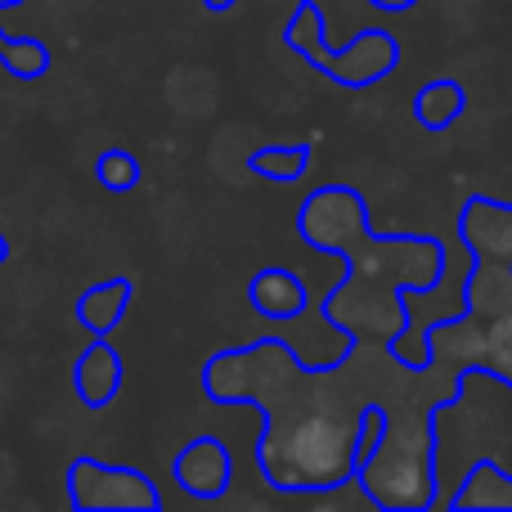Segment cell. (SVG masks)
Segmentation results:
<instances>
[{"mask_svg": "<svg viewBox=\"0 0 512 512\" xmlns=\"http://www.w3.org/2000/svg\"><path fill=\"white\" fill-rule=\"evenodd\" d=\"M77 477L99 486V490H77V504H90V508H126V504L153 508L158 504V495L149 490V481L140 472H108L99 463H77Z\"/></svg>", "mask_w": 512, "mask_h": 512, "instance_id": "obj_2", "label": "cell"}, {"mask_svg": "<svg viewBox=\"0 0 512 512\" xmlns=\"http://www.w3.org/2000/svg\"><path fill=\"white\" fill-rule=\"evenodd\" d=\"M418 122L427 126V131H445V126H454L463 117V86L450 77L441 81H427L423 90H418Z\"/></svg>", "mask_w": 512, "mask_h": 512, "instance_id": "obj_4", "label": "cell"}, {"mask_svg": "<svg viewBox=\"0 0 512 512\" xmlns=\"http://www.w3.org/2000/svg\"><path fill=\"white\" fill-rule=\"evenodd\" d=\"M99 180H104L113 194H126V189H135V180H140V167H135L131 153L108 149L104 158H99Z\"/></svg>", "mask_w": 512, "mask_h": 512, "instance_id": "obj_8", "label": "cell"}, {"mask_svg": "<svg viewBox=\"0 0 512 512\" xmlns=\"http://www.w3.org/2000/svg\"><path fill=\"white\" fill-rule=\"evenodd\" d=\"M117 387V355L108 351V346H95V351L81 360V396L90 400V405H99V400H108Z\"/></svg>", "mask_w": 512, "mask_h": 512, "instance_id": "obj_5", "label": "cell"}, {"mask_svg": "<svg viewBox=\"0 0 512 512\" xmlns=\"http://www.w3.org/2000/svg\"><path fill=\"white\" fill-rule=\"evenodd\" d=\"M0 252H5V248H0Z\"/></svg>", "mask_w": 512, "mask_h": 512, "instance_id": "obj_12", "label": "cell"}, {"mask_svg": "<svg viewBox=\"0 0 512 512\" xmlns=\"http://www.w3.org/2000/svg\"><path fill=\"white\" fill-rule=\"evenodd\" d=\"M310 162L306 144H288V149H261L252 153V171L256 176H270V180H297Z\"/></svg>", "mask_w": 512, "mask_h": 512, "instance_id": "obj_6", "label": "cell"}, {"mask_svg": "<svg viewBox=\"0 0 512 512\" xmlns=\"http://www.w3.org/2000/svg\"><path fill=\"white\" fill-rule=\"evenodd\" d=\"M252 306L270 319H292L306 310V283L288 270H261L252 279Z\"/></svg>", "mask_w": 512, "mask_h": 512, "instance_id": "obj_3", "label": "cell"}, {"mask_svg": "<svg viewBox=\"0 0 512 512\" xmlns=\"http://www.w3.org/2000/svg\"><path fill=\"white\" fill-rule=\"evenodd\" d=\"M207 5H212V9H230L234 0H207Z\"/></svg>", "mask_w": 512, "mask_h": 512, "instance_id": "obj_11", "label": "cell"}, {"mask_svg": "<svg viewBox=\"0 0 512 512\" xmlns=\"http://www.w3.org/2000/svg\"><path fill=\"white\" fill-rule=\"evenodd\" d=\"M176 481L198 499H216L230 486V454L216 436H198L185 454L176 459Z\"/></svg>", "mask_w": 512, "mask_h": 512, "instance_id": "obj_1", "label": "cell"}, {"mask_svg": "<svg viewBox=\"0 0 512 512\" xmlns=\"http://www.w3.org/2000/svg\"><path fill=\"white\" fill-rule=\"evenodd\" d=\"M369 5H378V9H391V14H400V9H409L414 0H369Z\"/></svg>", "mask_w": 512, "mask_h": 512, "instance_id": "obj_10", "label": "cell"}, {"mask_svg": "<svg viewBox=\"0 0 512 512\" xmlns=\"http://www.w3.org/2000/svg\"><path fill=\"white\" fill-rule=\"evenodd\" d=\"M490 351L499 355V364H512V315L495 324V337H490Z\"/></svg>", "mask_w": 512, "mask_h": 512, "instance_id": "obj_9", "label": "cell"}, {"mask_svg": "<svg viewBox=\"0 0 512 512\" xmlns=\"http://www.w3.org/2000/svg\"><path fill=\"white\" fill-rule=\"evenodd\" d=\"M126 297H131V283H108V288L86 292V301H81V319L95 324V328H108L117 319V310L126 306Z\"/></svg>", "mask_w": 512, "mask_h": 512, "instance_id": "obj_7", "label": "cell"}]
</instances>
